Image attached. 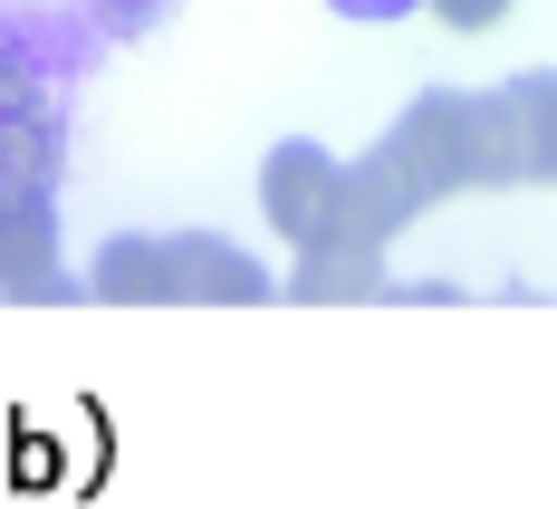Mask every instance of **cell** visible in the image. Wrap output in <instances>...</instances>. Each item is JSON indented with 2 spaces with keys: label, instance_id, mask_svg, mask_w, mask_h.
Instances as JSON below:
<instances>
[{
  "label": "cell",
  "instance_id": "5",
  "mask_svg": "<svg viewBox=\"0 0 557 509\" xmlns=\"http://www.w3.org/2000/svg\"><path fill=\"white\" fill-rule=\"evenodd\" d=\"M0 270H10V298H67V280H58V212H49V183H29V173H10Z\"/></svg>",
  "mask_w": 557,
  "mask_h": 509
},
{
  "label": "cell",
  "instance_id": "2",
  "mask_svg": "<svg viewBox=\"0 0 557 509\" xmlns=\"http://www.w3.org/2000/svg\"><path fill=\"white\" fill-rule=\"evenodd\" d=\"M260 212L288 250H336L346 240V164L318 135H288L260 154Z\"/></svg>",
  "mask_w": 557,
  "mask_h": 509
},
{
  "label": "cell",
  "instance_id": "7",
  "mask_svg": "<svg viewBox=\"0 0 557 509\" xmlns=\"http://www.w3.org/2000/svg\"><path fill=\"white\" fill-rule=\"evenodd\" d=\"M500 107H509V135H519V173L529 183H557V67L500 77Z\"/></svg>",
  "mask_w": 557,
  "mask_h": 509
},
{
  "label": "cell",
  "instance_id": "9",
  "mask_svg": "<svg viewBox=\"0 0 557 509\" xmlns=\"http://www.w3.org/2000/svg\"><path fill=\"white\" fill-rule=\"evenodd\" d=\"M87 20H97L107 39H154L173 20V0H87Z\"/></svg>",
  "mask_w": 557,
  "mask_h": 509
},
{
  "label": "cell",
  "instance_id": "3",
  "mask_svg": "<svg viewBox=\"0 0 557 509\" xmlns=\"http://www.w3.org/2000/svg\"><path fill=\"white\" fill-rule=\"evenodd\" d=\"M164 298L260 308V298H278V288H270V270H260L240 240H222V231H164Z\"/></svg>",
  "mask_w": 557,
  "mask_h": 509
},
{
  "label": "cell",
  "instance_id": "8",
  "mask_svg": "<svg viewBox=\"0 0 557 509\" xmlns=\"http://www.w3.org/2000/svg\"><path fill=\"white\" fill-rule=\"evenodd\" d=\"M87 298H115V308L164 298V231H115V240H97V260H87Z\"/></svg>",
  "mask_w": 557,
  "mask_h": 509
},
{
  "label": "cell",
  "instance_id": "1",
  "mask_svg": "<svg viewBox=\"0 0 557 509\" xmlns=\"http://www.w3.org/2000/svg\"><path fill=\"white\" fill-rule=\"evenodd\" d=\"M394 154L413 164V183H423L433 202L529 183V173H519V135H509L500 87H423L413 107L394 115Z\"/></svg>",
  "mask_w": 557,
  "mask_h": 509
},
{
  "label": "cell",
  "instance_id": "4",
  "mask_svg": "<svg viewBox=\"0 0 557 509\" xmlns=\"http://www.w3.org/2000/svg\"><path fill=\"white\" fill-rule=\"evenodd\" d=\"M423 202H433V193H423L413 164L394 154V135H385V145H366V154L346 164V240H356V250H385L394 231H413V222H423Z\"/></svg>",
  "mask_w": 557,
  "mask_h": 509
},
{
  "label": "cell",
  "instance_id": "10",
  "mask_svg": "<svg viewBox=\"0 0 557 509\" xmlns=\"http://www.w3.org/2000/svg\"><path fill=\"white\" fill-rule=\"evenodd\" d=\"M423 10L443 20L451 39H481V29H500V20H509V0H423Z\"/></svg>",
  "mask_w": 557,
  "mask_h": 509
},
{
  "label": "cell",
  "instance_id": "6",
  "mask_svg": "<svg viewBox=\"0 0 557 509\" xmlns=\"http://www.w3.org/2000/svg\"><path fill=\"white\" fill-rule=\"evenodd\" d=\"M278 298H298V308H346V298H394L385 288V250H356V240H336V250H298V270Z\"/></svg>",
  "mask_w": 557,
  "mask_h": 509
},
{
  "label": "cell",
  "instance_id": "11",
  "mask_svg": "<svg viewBox=\"0 0 557 509\" xmlns=\"http://www.w3.org/2000/svg\"><path fill=\"white\" fill-rule=\"evenodd\" d=\"M336 20H404V10H423V0H327Z\"/></svg>",
  "mask_w": 557,
  "mask_h": 509
}]
</instances>
